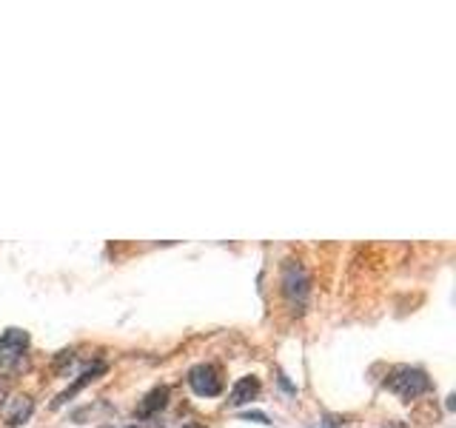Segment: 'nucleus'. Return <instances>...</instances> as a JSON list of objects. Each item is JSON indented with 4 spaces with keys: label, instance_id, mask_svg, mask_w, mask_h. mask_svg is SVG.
Segmentation results:
<instances>
[{
    "label": "nucleus",
    "instance_id": "f257e3e1",
    "mask_svg": "<svg viewBox=\"0 0 456 428\" xmlns=\"http://www.w3.org/2000/svg\"><path fill=\"white\" fill-rule=\"evenodd\" d=\"M280 283H282V297H285V303L291 306V311L305 314L308 297H311V277H308L305 266L294 260V257H289V260L282 263Z\"/></svg>",
    "mask_w": 456,
    "mask_h": 428
},
{
    "label": "nucleus",
    "instance_id": "f03ea898",
    "mask_svg": "<svg viewBox=\"0 0 456 428\" xmlns=\"http://www.w3.org/2000/svg\"><path fill=\"white\" fill-rule=\"evenodd\" d=\"M385 389L394 391L396 397H403V399H417V397L431 391L434 383H431V377H428L422 368L399 366V368L391 371L388 380H385Z\"/></svg>",
    "mask_w": 456,
    "mask_h": 428
},
{
    "label": "nucleus",
    "instance_id": "7ed1b4c3",
    "mask_svg": "<svg viewBox=\"0 0 456 428\" xmlns=\"http://www.w3.org/2000/svg\"><path fill=\"white\" fill-rule=\"evenodd\" d=\"M28 346V334L23 328H6L0 334V368H18Z\"/></svg>",
    "mask_w": 456,
    "mask_h": 428
},
{
    "label": "nucleus",
    "instance_id": "20e7f679",
    "mask_svg": "<svg viewBox=\"0 0 456 428\" xmlns=\"http://www.w3.org/2000/svg\"><path fill=\"white\" fill-rule=\"evenodd\" d=\"M189 385L197 397H217L223 391V374L217 366L200 363L189 371Z\"/></svg>",
    "mask_w": 456,
    "mask_h": 428
},
{
    "label": "nucleus",
    "instance_id": "39448f33",
    "mask_svg": "<svg viewBox=\"0 0 456 428\" xmlns=\"http://www.w3.org/2000/svg\"><path fill=\"white\" fill-rule=\"evenodd\" d=\"M6 425L9 428H18V425H23L28 417H32V411H35V399L28 397V394H18V397H12V399H6Z\"/></svg>",
    "mask_w": 456,
    "mask_h": 428
},
{
    "label": "nucleus",
    "instance_id": "423d86ee",
    "mask_svg": "<svg viewBox=\"0 0 456 428\" xmlns=\"http://www.w3.org/2000/svg\"><path fill=\"white\" fill-rule=\"evenodd\" d=\"M106 368H109V366H106L103 360H97V363H94L92 368H86L83 374H80V377H77L75 383H71V385H69V389H66V391H63L61 397L54 399V408H61V406H63V403H69V399L75 397L77 391H83L86 385H89V383H94V380H97L100 374H106Z\"/></svg>",
    "mask_w": 456,
    "mask_h": 428
},
{
    "label": "nucleus",
    "instance_id": "0eeeda50",
    "mask_svg": "<svg viewBox=\"0 0 456 428\" xmlns=\"http://www.w3.org/2000/svg\"><path fill=\"white\" fill-rule=\"evenodd\" d=\"M168 403V389L166 385H157V389H151L146 397L140 399V406H137V417L140 420H151L157 411H163Z\"/></svg>",
    "mask_w": 456,
    "mask_h": 428
},
{
    "label": "nucleus",
    "instance_id": "6e6552de",
    "mask_svg": "<svg viewBox=\"0 0 456 428\" xmlns=\"http://www.w3.org/2000/svg\"><path fill=\"white\" fill-rule=\"evenodd\" d=\"M256 394H260V380H256V377H242V380L234 383L232 399H228V403H232V406H246V403H251Z\"/></svg>",
    "mask_w": 456,
    "mask_h": 428
},
{
    "label": "nucleus",
    "instance_id": "1a4fd4ad",
    "mask_svg": "<svg viewBox=\"0 0 456 428\" xmlns=\"http://www.w3.org/2000/svg\"><path fill=\"white\" fill-rule=\"evenodd\" d=\"M71 360H75V354H71V351H61V357L54 360V368H63V366L71 363Z\"/></svg>",
    "mask_w": 456,
    "mask_h": 428
},
{
    "label": "nucleus",
    "instance_id": "9d476101",
    "mask_svg": "<svg viewBox=\"0 0 456 428\" xmlns=\"http://www.w3.org/2000/svg\"><path fill=\"white\" fill-rule=\"evenodd\" d=\"M242 417H246V420H256V423H263V425H268V417H265V414H242Z\"/></svg>",
    "mask_w": 456,
    "mask_h": 428
},
{
    "label": "nucleus",
    "instance_id": "9b49d317",
    "mask_svg": "<svg viewBox=\"0 0 456 428\" xmlns=\"http://www.w3.org/2000/svg\"><path fill=\"white\" fill-rule=\"evenodd\" d=\"M6 394H9V391H6V383L0 380V408H4V403H6Z\"/></svg>",
    "mask_w": 456,
    "mask_h": 428
},
{
    "label": "nucleus",
    "instance_id": "f8f14e48",
    "mask_svg": "<svg viewBox=\"0 0 456 428\" xmlns=\"http://www.w3.org/2000/svg\"><path fill=\"white\" fill-rule=\"evenodd\" d=\"M391 428H408V425H403V423H394Z\"/></svg>",
    "mask_w": 456,
    "mask_h": 428
},
{
    "label": "nucleus",
    "instance_id": "ddd939ff",
    "mask_svg": "<svg viewBox=\"0 0 456 428\" xmlns=\"http://www.w3.org/2000/svg\"><path fill=\"white\" fill-rule=\"evenodd\" d=\"M185 428H200V425H185Z\"/></svg>",
    "mask_w": 456,
    "mask_h": 428
},
{
    "label": "nucleus",
    "instance_id": "4468645a",
    "mask_svg": "<svg viewBox=\"0 0 456 428\" xmlns=\"http://www.w3.org/2000/svg\"><path fill=\"white\" fill-rule=\"evenodd\" d=\"M128 428H137V425H128Z\"/></svg>",
    "mask_w": 456,
    "mask_h": 428
}]
</instances>
